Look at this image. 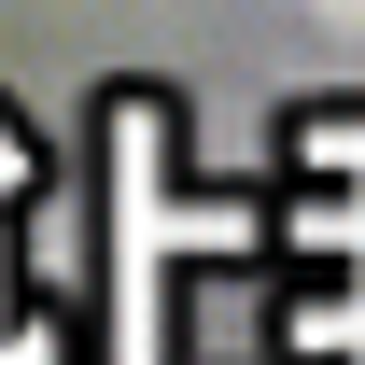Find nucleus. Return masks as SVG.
<instances>
[{
	"label": "nucleus",
	"instance_id": "obj_1",
	"mask_svg": "<svg viewBox=\"0 0 365 365\" xmlns=\"http://www.w3.org/2000/svg\"><path fill=\"white\" fill-rule=\"evenodd\" d=\"M309 14H323V29H351V43H365V0H309Z\"/></svg>",
	"mask_w": 365,
	"mask_h": 365
}]
</instances>
